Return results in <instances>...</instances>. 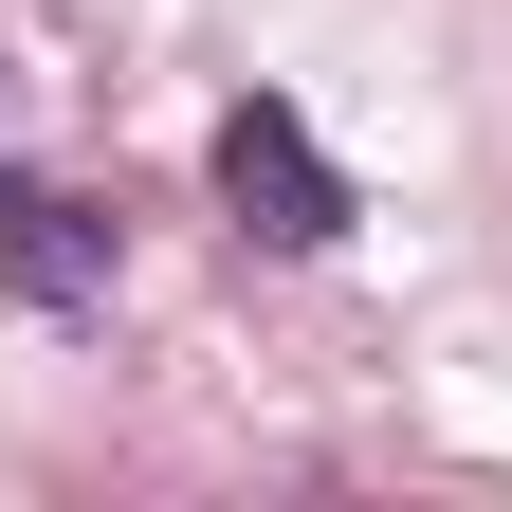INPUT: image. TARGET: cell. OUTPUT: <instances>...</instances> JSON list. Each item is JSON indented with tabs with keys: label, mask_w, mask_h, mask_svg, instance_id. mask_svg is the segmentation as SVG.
<instances>
[{
	"label": "cell",
	"mask_w": 512,
	"mask_h": 512,
	"mask_svg": "<svg viewBox=\"0 0 512 512\" xmlns=\"http://www.w3.org/2000/svg\"><path fill=\"white\" fill-rule=\"evenodd\" d=\"M0 275H19L37 311H92V293H110V238L55 202V183H19V165H0Z\"/></svg>",
	"instance_id": "obj_2"
},
{
	"label": "cell",
	"mask_w": 512,
	"mask_h": 512,
	"mask_svg": "<svg viewBox=\"0 0 512 512\" xmlns=\"http://www.w3.org/2000/svg\"><path fill=\"white\" fill-rule=\"evenodd\" d=\"M220 202H238V238L330 256V238H348V165L311 147V110H293V92H256V110H220Z\"/></svg>",
	"instance_id": "obj_1"
}]
</instances>
